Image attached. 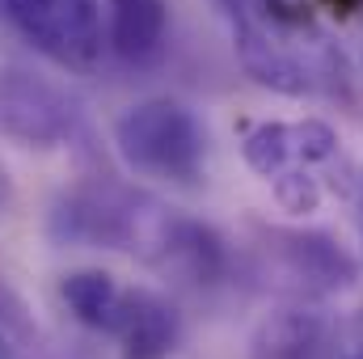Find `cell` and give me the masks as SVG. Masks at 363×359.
I'll use <instances>...</instances> for the list:
<instances>
[{"instance_id": "1", "label": "cell", "mask_w": 363, "mask_h": 359, "mask_svg": "<svg viewBox=\"0 0 363 359\" xmlns=\"http://www.w3.org/2000/svg\"><path fill=\"white\" fill-rule=\"evenodd\" d=\"M233 13V38L241 68L287 97H351V64L325 26L296 0H245Z\"/></svg>"}, {"instance_id": "2", "label": "cell", "mask_w": 363, "mask_h": 359, "mask_svg": "<svg viewBox=\"0 0 363 359\" xmlns=\"http://www.w3.org/2000/svg\"><path fill=\"white\" fill-rule=\"evenodd\" d=\"M174 207L161 199L131 190L123 182L89 178L64 190L51 207V237L60 245H89V250H123L140 263H152L169 233Z\"/></svg>"}, {"instance_id": "3", "label": "cell", "mask_w": 363, "mask_h": 359, "mask_svg": "<svg viewBox=\"0 0 363 359\" xmlns=\"http://www.w3.org/2000/svg\"><path fill=\"white\" fill-rule=\"evenodd\" d=\"M114 148L123 165L140 178L169 186H199L207 170V131L182 101L152 97L131 106L114 123Z\"/></svg>"}, {"instance_id": "4", "label": "cell", "mask_w": 363, "mask_h": 359, "mask_svg": "<svg viewBox=\"0 0 363 359\" xmlns=\"http://www.w3.org/2000/svg\"><path fill=\"white\" fill-rule=\"evenodd\" d=\"M254 258H258V275L274 279L279 292H291L300 300H317V296H334L347 292L359 267L351 258V250L321 233V228H279V224H258L254 228Z\"/></svg>"}, {"instance_id": "5", "label": "cell", "mask_w": 363, "mask_h": 359, "mask_svg": "<svg viewBox=\"0 0 363 359\" xmlns=\"http://www.w3.org/2000/svg\"><path fill=\"white\" fill-rule=\"evenodd\" d=\"M0 136L21 148H60L81 136V106L26 64H0Z\"/></svg>"}, {"instance_id": "6", "label": "cell", "mask_w": 363, "mask_h": 359, "mask_svg": "<svg viewBox=\"0 0 363 359\" xmlns=\"http://www.w3.org/2000/svg\"><path fill=\"white\" fill-rule=\"evenodd\" d=\"M13 26L60 68L93 72L106 55L101 0H4Z\"/></svg>"}, {"instance_id": "7", "label": "cell", "mask_w": 363, "mask_h": 359, "mask_svg": "<svg viewBox=\"0 0 363 359\" xmlns=\"http://www.w3.org/2000/svg\"><path fill=\"white\" fill-rule=\"evenodd\" d=\"M241 153L250 170H258L267 182L283 178H317L338 161V136L321 118L304 123H254L241 140Z\"/></svg>"}, {"instance_id": "8", "label": "cell", "mask_w": 363, "mask_h": 359, "mask_svg": "<svg viewBox=\"0 0 363 359\" xmlns=\"http://www.w3.org/2000/svg\"><path fill=\"white\" fill-rule=\"evenodd\" d=\"M148 267L161 270L165 279L186 283V287H220L233 270V254H228V241L211 224L174 211L169 233H165V241Z\"/></svg>"}, {"instance_id": "9", "label": "cell", "mask_w": 363, "mask_h": 359, "mask_svg": "<svg viewBox=\"0 0 363 359\" xmlns=\"http://www.w3.org/2000/svg\"><path fill=\"white\" fill-rule=\"evenodd\" d=\"M110 338H118L123 359H169L182 343V317L165 296L148 287H127L123 313Z\"/></svg>"}, {"instance_id": "10", "label": "cell", "mask_w": 363, "mask_h": 359, "mask_svg": "<svg viewBox=\"0 0 363 359\" xmlns=\"http://www.w3.org/2000/svg\"><path fill=\"white\" fill-rule=\"evenodd\" d=\"M334 347V326L325 313L317 309H279L271 313L254 343H250V359H330Z\"/></svg>"}, {"instance_id": "11", "label": "cell", "mask_w": 363, "mask_h": 359, "mask_svg": "<svg viewBox=\"0 0 363 359\" xmlns=\"http://www.w3.org/2000/svg\"><path fill=\"white\" fill-rule=\"evenodd\" d=\"M165 0H110L106 43L127 68H157L165 60Z\"/></svg>"}, {"instance_id": "12", "label": "cell", "mask_w": 363, "mask_h": 359, "mask_svg": "<svg viewBox=\"0 0 363 359\" xmlns=\"http://www.w3.org/2000/svg\"><path fill=\"white\" fill-rule=\"evenodd\" d=\"M60 296L81 326H89L97 334H114L127 287H118V279L110 270H72V275H64Z\"/></svg>"}, {"instance_id": "13", "label": "cell", "mask_w": 363, "mask_h": 359, "mask_svg": "<svg viewBox=\"0 0 363 359\" xmlns=\"http://www.w3.org/2000/svg\"><path fill=\"white\" fill-rule=\"evenodd\" d=\"M9 207H13V178H9V170L0 161V211H9Z\"/></svg>"}, {"instance_id": "14", "label": "cell", "mask_w": 363, "mask_h": 359, "mask_svg": "<svg viewBox=\"0 0 363 359\" xmlns=\"http://www.w3.org/2000/svg\"><path fill=\"white\" fill-rule=\"evenodd\" d=\"M330 4H334L338 13H355V9H359L363 0H330Z\"/></svg>"}, {"instance_id": "15", "label": "cell", "mask_w": 363, "mask_h": 359, "mask_svg": "<svg viewBox=\"0 0 363 359\" xmlns=\"http://www.w3.org/2000/svg\"><path fill=\"white\" fill-rule=\"evenodd\" d=\"M0 359H9V338L0 334Z\"/></svg>"}, {"instance_id": "16", "label": "cell", "mask_w": 363, "mask_h": 359, "mask_svg": "<svg viewBox=\"0 0 363 359\" xmlns=\"http://www.w3.org/2000/svg\"><path fill=\"white\" fill-rule=\"evenodd\" d=\"M237 4H245V0H224V9H237Z\"/></svg>"}, {"instance_id": "17", "label": "cell", "mask_w": 363, "mask_h": 359, "mask_svg": "<svg viewBox=\"0 0 363 359\" xmlns=\"http://www.w3.org/2000/svg\"><path fill=\"white\" fill-rule=\"evenodd\" d=\"M351 359H363V355H351Z\"/></svg>"}]
</instances>
